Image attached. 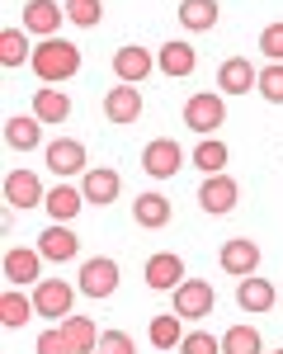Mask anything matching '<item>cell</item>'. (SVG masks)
<instances>
[{
	"mask_svg": "<svg viewBox=\"0 0 283 354\" xmlns=\"http://www.w3.org/2000/svg\"><path fill=\"white\" fill-rule=\"evenodd\" d=\"M33 76L43 85H66L76 71H81V48L76 43H66V38H43L38 48H33Z\"/></svg>",
	"mask_w": 283,
	"mask_h": 354,
	"instance_id": "obj_1",
	"label": "cell"
},
{
	"mask_svg": "<svg viewBox=\"0 0 283 354\" xmlns=\"http://www.w3.org/2000/svg\"><path fill=\"white\" fill-rule=\"evenodd\" d=\"M222 123H226V100L217 95V90H198V95H189V104H184V128H189V133L213 137Z\"/></svg>",
	"mask_w": 283,
	"mask_h": 354,
	"instance_id": "obj_2",
	"label": "cell"
},
{
	"mask_svg": "<svg viewBox=\"0 0 283 354\" xmlns=\"http://www.w3.org/2000/svg\"><path fill=\"white\" fill-rule=\"evenodd\" d=\"M118 279H123V270H118V260L113 255H90L81 265V274H76V288H81L85 298H113L118 293Z\"/></svg>",
	"mask_w": 283,
	"mask_h": 354,
	"instance_id": "obj_3",
	"label": "cell"
},
{
	"mask_svg": "<svg viewBox=\"0 0 283 354\" xmlns=\"http://www.w3.org/2000/svg\"><path fill=\"white\" fill-rule=\"evenodd\" d=\"M213 302H217V293H213L208 279H184V283L170 293V312L184 317V322H203V317L213 312Z\"/></svg>",
	"mask_w": 283,
	"mask_h": 354,
	"instance_id": "obj_4",
	"label": "cell"
},
{
	"mask_svg": "<svg viewBox=\"0 0 283 354\" xmlns=\"http://www.w3.org/2000/svg\"><path fill=\"white\" fill-rule=\"evenodd\" d=\"M71 307H76V288H71L66 279H43V283L33 288V312L48 317V322H57V326L71 317Z\"/></svg>",
	"mask_w": 283,
	"mask_h": 354,
	"instance_id": "obj_5",
	"label": "cell"
},
{
	"mask_svg": "<svg viewBox=\"0 0 283 354\" xmlns=\"http://www.w3.org/2000/svg\"><path fill=\"white\" fill-rule=\"evenodd\" d=\"M5 203H10V208H43V203H48V185L38 180V170L14 165V170L5 175Z\"/></svg>",
	"mask_w": 283,
	"mask_h": 354,
	"instance_id": "obj_6",
	"label": "cell"
},
{
	"mask_svg": "<svg viewBox=\"0 0 283 354\" xmlns=\"http://www.w3.org/2000/svg\"><path fill=\"white\" fill-rule=\"evenodd\" d=\"M43 161H48V170H52L57 180H71V175H85V170H90V165H85V142H76V137L48 142V147H43Z\"/></svg>",
	"mask_w": 283,
	"mask_h": 354,
	"instance_id": "obj_7",
	"label": "cell"
},
{
	"mask_svg": "<svg viewBox=\"0 0 283 354\" xmlns=\"http://www.w3.org/2000/svg\"><path fill=\"white\" fill-rule=\"evenodd\" d=\"M43 255L38 250H28V245H10L5 250V279H10V288H38L43 283Z\"/></svg>",
	"mask_w": 283,
	"mask_h": 354,
	"instance_id": "obj_8",
	"label": "cell"
},
{
	"mask_svg": "<svg viewBox=\"0 0 283 354\" xmlns=\"http://www.w3.org/2000/svg\"><path fill=\"white\" fill-rule=\"evenodd\" d=\"M179 165H184V147H179L175 137H156V142H146V151H142V170H146L151 180H170V175H179Z\"/></svg>",
	"mask_w": 283,
	"mask_h": 354,
	"instance_id": "obj_9",
	"label": "cell"
},
{
	"mask_svg": "<svg viewBox=\"0 0 283 354\" xmlns=\"http://www.w3.org/2000/svg\"><path fill=\"white\" fill-rule=\"evenodd\" d=\"M198 203H203V213L226 218V213H236V203H241V185H236L231 175H208V180L198 185Z\"/></svg>",
	"mask_w": 283,
	"mask_h": 354,
	"instance_id": "obj_10",
	"label": "cell"
},
{
	"mask_svg": "<svg viewBox=\"0 0 283 354\" xmlns=\"http://www.w3.org/2000/svg\"><path fill=\"white\" fill-rule=\"evenodd\" d=\"M81 194L85 203H95V208H109L113 198L123 194V175L113 170V165H90L81 175Z\"/></svg>",
	"mask_w": 283,
	"mask_h": 354,
	"instance_id": "obj_11",
	"label": "cell"
},
{
	"mask_svg": "<svg viewBox=\"0 0 283 354\" xmlns=\"http://www.w3.org/2000/svg\"><path fill=\"white\" fill-rule=\"evenodd\" d=\"M142 279H146V288H156V293H175V288L184 283V260H179L175 250H161V255H151V260L142 265Z\"/></svg>",
	"mask_w": 283,
	"mask_h": 354,
	"instance_id": "obj_12",
	"label": "cell"
},
{
	"mask_svg": "<svg viewBox=\"0 0 283 354\" xmlns=\"http://www.w3.org/2000/svg\"><path fill=\"white\" fill-rule=\"evenodd\" d=\"M156 71L170 76V81H184V76H194L198 71V53L184 43V38H170L156 48Z\"/></svg>",
	"mask_w": 283,
	"mask_h": 354,
	"instance_id": "obj_13",
	"label": "cell"
},
{
	"mask_svg": "<svg viewBox=\"0 0 283 354\" xmlns=\"http://www.w3.org/2000/svg\"><path fill=\"white\" fill-rule=\"evenodd\" d=\"M151 48H142V43H128V48H118L113 53V81L118 85H142L151 76Z\"/></svg>",
	"mask_w": 283,
	"mask_h": 354,
	"instance_id": "obj_14",
	"label": "cell"
},
{
	"mask_svg": "<svg viewBox=\"0 0 283 354\" xmlns=\"http://www.w3.org/2000/svg\"><path fill=\"white\" fill-rule=\"evenodd\" d=\"M61 24H66V5H57V0H28L24 5V33H33L38 43L57 38Z\"/></svg>",
	"mask_w": 283,
	"mask_h": 354,
	"instance_id": "obj_15",
	"label": "cell"
},
{
	"mask_svg": "<svg viewBox=\"0 0 283 354\" xmlns=\"http://www.w3.org/2000/svg\"><path fill=\"white\" fill-rule=\"evenodd\" d=\"M104 118H109L113 128L137 123L142 118V90L137 85H113V90H104Z\"/></svg>",
	"mask_w": 283,
	"mask_h": 354,
	"instance_id": "obj_16",
	"label": "cell"
},
{
	"mask_svg": "<svg viewBox=\"0 0 283 354\" xmlns=\"http://www.w3.org/2000/svg\"><path fill=\"white\" fill-rule=\"evenodd\" d=\"M217 265H222L231 279H251V274L260 270V245H255L251 236H236V241H226L222 250H217Z\"/></svg>",
	"mask_w": 283,
	"mask_h": 354,
	"instance_id": "obj_17",
	"label": "cell"
},
{
	"mask_svg": "<svg viewBox=\"0 0 283 354\" xmlns=\"http://www.w3.org/2000/svg\"><path fill=\"white\" fill-rule=\"evenodd\" d=\"M76 250H81V236H76L71 227H61V222H52V227L38 236V255H43L48 265H66V260H76Z\"/></svg>",
	"mask_w": 283,
	"mask_h": 354,
	"instance_id": "obj_18",
	"label": "cell"
},
{
	"mask_svg": "<svg viewBox=\"0 0 283 354\" xmlns=\"http://www.w3.org/2000/svg\"><path fill=\"white\" fill-rule=\"evenodd\" d=\"M43 208H48V218H52V222L71 227V222H76V213L85 208V194L76 189L71 180H61V185H52V189H48V203H43Z\"/></svg>",
	"mask_w": 283,
	"mask_h": 354,
	"instance_id": "obj_19",
	"label": "cell"
},
{
	"mask_svg": "<svg viewBox=\"0 0 283 354\" xmlns=\"http://www.w3.org/2000/svg\"><path fill=\"white\" fill-rule=\"evenodd\" d=\"M274 302H279V293H274V283H269V279H255V274H251V279H241V283H236V307H241V312H251V317H264Z\"/></svg>",
	"mask_w": 283,
	"mask_h": 354,
	"instance_id": "obj_20",
	"label": "cell"
},
{
	"mask_svg": "<svg viewBox=\"0 0 283 354\" xmlns=\"http://www.w3.org/2000/svg\"><path fill=\"white\" fill-rule=\"evenodd\" d=\"M255 85H260V71L246 57H226L217 66V90H226V95H251Z\"/></svg>",
	"mask_w": 283,
	"mask_h": 354,
	"instance_id": "obj_21",
	"label": "cell"
},
{
	"mask_svg": "<svg viewBox=\"0 0 283 354\" xmlns=\"http://www.w3.org/2000/svg\"><path fill=\"white\" fill-rule=\"evenodd\" d=\"M33 118H43L48 128L66 123V118H71V95H66V90H57V85L33 90Z\"/></svg>",
	"mask_w": 283,
	"mask_h": 354,
	"instance_id": "obj_22",
	"label": "cell"
},
{
	"mask_svg": "<svg viewBox=\"0 0 283 354\" xmlns=\"http://www.w3.org/2000/svg\"><path fill=\"white\" fill-rule=\"evenodd\" d=\"M170 198L166 194H137V203H133V218H137V227H151V232H161V227H170Z\"/></svg>",
	"mask_w": 283,
	"mask_h": 354,
	"instance_id": "obj_23",
	"label": "cell"
},
{
	"mask_svg": "<svg viewBox=\"0 0 283 354\" xmlns=\"http://www.w3.org/2000/svg\"><path fill=\"white\" fill-rule=\"evenodd\" d=\"M5 142H10L14 151H33V147L43 142V118H33V113H14V118L5 123Z\"/></svg>",
	"mask_w": 283,
	"mask_h": 354,
	"instance_id": "obj_24",
	"label": "cell"
},
{
	"mask_svg": "<svg viewBox=\"0 0 283 354\" xmlns=\"http://www.w3.org/2000/svg\"><path fill=\"white\" fill-rule=\"evenodd\" d=\"M217 0H179V24L189 28V33H208V28H217Z\"/></svg>",
	"mask_w": 283,
	"mask_h": 354,
	"instance_id": "obj_25",
	"label": "cell"
},
{
	"mask_svg": "<svg viewBox=\"0 0 283 354\" xmlns=\"http://www.w3.org/2000/svg\"><path fill=\"white\" fill-rule=\"evenodd\" d=\"M189 161L203 170V175H226V165H231V151H226V142H217V137H203L194 147V156Z\"/></svg>",
	"mask_w": 283,
	"mask_h": 354,
	"instance_id": "obj_26",
	"label": "cell"
},
{
	"mask_svg": "<svg viewBox=\"0 0 283 354\" xmlns=\"http://www.w3.org/2000/svg\"><path fill=\"white\" fill-rule=\"evenodd\" d=\"M61 335L71 340V350H76V354H95V345H99V335H104V330L95 326L90 317H76V312H71V317L61 322Z\"/></svg>",
	"mask_w": 283,
	"mask_h": 354,
	"instance_id": "obj_27",
	"label": "cell"
},
{
	"mask_svg": "<svg viewBox=\"0 0 283 354\" xmlns=\"http://www.w3.org/2000/svg\"><path fill=\"white\" fill-rule=\"evenodd\" d=\"M28 317H38V312H33V293L5 288V293H0V322H5L10 330H19V326L28 322Z\"/></svg>",
	"mask_w": 283,
	"mask_h": 354,
	"instance_id": "obj_28",
	"label": "cell"
},
{
	"mask_svg": "<svg viewBox=\"0 0 283 354\" xmlns=\"http://www.w3.org/2000/svg\"><path fill=\"white\" fill-rule=\"evenodd\" d=\"M184 317H175V312H166V317H151V345L156 350H179L184 345Z\"/></svg>",
	"mask_w": 283,
	"mask_h": 354,
	"instance_id": "obj_29",
	"label": "cell"
},
{
	"mask_svg": "<svg viewBox=\"0 0 283 354\" xmlns=\"http://www.w3.org/2000/svg\"><path fill=\"white\" fill-rule=\"evenodd\" d=\"M24 62H33L28 33L24 28H5V33H0V66H24Z\"/></svg>",
	"mask_w": 283,
	"mask_h": 354,
	"instance_id": "obj_30",
	"label": "cell"
},
{
	"mask_svg": "<svg viewBox=\"0 0 283 354\" xmlns=\"http://www.w3.org/2000/svg\"><path fill=\"white\" fill-rule=\"evenodd\" d=\"M222 354H264V340H260L255 326H226Z\"/></svg>",
	"mask_w": 283,
	"mask_h": 354,
	"instance_id": "obj_31",
	"label": "cell"
},
{
	"mask_svg": "<svg viewBox=\"0 0 283 354\" xmlns=\"http://www.w3.org/2000/svg\"><path fill=\"white\" fill-rule=\"evenodd\" d=\"M61 5H66V24H76V28H95L104 19L99 0H61Z\"/></svg>",
	"mask_w": 283,
	"mask_h": 354,
	"instance_id": "obj_32",
	"label": "cell"
},
{
	"mask_svg": "<svg viewBox=\"0 0 283 354\" xmlns=\"http://www.w3.org/2000/svg\"><path fill=\"white\" fill-rule=\"evenodd\" d=\"M269 104H283V62H269L264 71H260V85H255Z\"/></svg>",
	"mask_w": 283,
	"mask_h": 354,
	"instance_id": "obj_33",
	"label": "cell"
},
{
	"mask_svg": "<svg viewBox=\"0 0 283 354\" xmlns=\"http://www.w3.org/2000/svg\"><path fill=\"white\" fill-rule=\"evenodd\" d=\"M179 354H222V335H213V330H189L184 345H179Z\"/></svg>",
	"mask_w": 283,
	"mask_h": 354,
	"instance_id": "obj_34",
	"label": "cell"
},
{
	"mask_svg": "<svg viewBox=\"0 0 283 354\" xmlns=\"http://www.w3.org/2000/svg\"><path fill=\"white\" fill-rule=\"evenodd\" d=\"M95 354H137V340H133L128 330H104L99 345H95Z\"/></svg>",
	"mask_w": 283,
	"mask_h": 354,
	"instance_id": "obj_35",
	"label": "cell"
},
{
	"mask_svg": "<svg viewBox=\"0 0 283 354\" xmlns=\"http://www.w3.org/2000/svg\"><path fill=\"white\" fill-rule=\"evenodd\" d=\"M260 53L269 57V62H283V24H264V33H260Z\"/></svg>",
	"mask_w": 283,
	"mask_h": 354,
	"instance_id": "obj_36",
	"label": "cell"
},
{
	"mask_svg": "<svg viewBox=\"0 0 283 354\" xmlns=\"http://www.w3.org/2000/svg\"><path fill=\"white\" fill-rule=\"evenodd\" d=\"M38 354H76V350H71V340L57 326V330H43V335H38Z\"/></svg>",
	"mask_w": 283,
	"mask_h": 354,
	"instance_id": "obj_37",
	"label": "cell"
},
{
	"mask_svg": "<svg viewBox=\"0 0 283 354\" xmlns=\"http://www.w3.org/2000/svg\"><path fill=\"white\" fill-rule=\"evenodd\" d=\"M269 354H283V350H269Z\"/></svg>",
	"mask_w": 283,
	"mask_h": 354,
	"instance_id": "obj_38",
	"label": "cell"
}]
</instances>
